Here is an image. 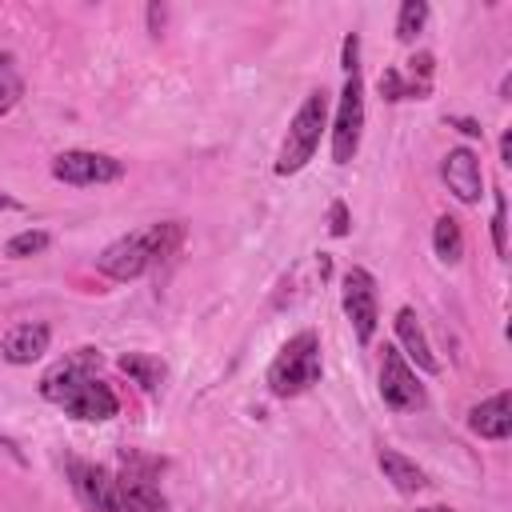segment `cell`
<instances>
[{"label": "cell", "instance_id": "7", "mask_svg": "<svg viewBox=\"0 0 512 512\" xmlns=\"http://www.w3.org/2000/svg\"><path fill=\"white\" fill-rule=\"evenodd\" d=\"M64 468H68V484H72L76 500H80L88 512H124L116 472H108V468L96 464V460H80V456H72Z\"/></svg>", "mask_w": 512, "mask_h": 512}, {"label": "cell", "instance_id": "14", "mask_svg": "<svg viewBox=\"0 0 512 512\" xmlns=\"http://www.w3.org/2000/svg\"><path fill=\"white\" fill-rule=\"evenodd\" d=\"M468 428L480 440H508V432H512V396L508 392H496V396L480 400L468 412Z\"/></svg>", "mask_w": 512, "mask_h": 512}, {"label": "cell", "instance_id": "9", "mask_svg": "<svg viewBox=\"0 0 512 512\" xmlns=\"http://www.w3.org/2000/svg\"><path fill=\"white\" fill-rule=\"evenodd\" d=\"M52 176L60 184H76V188H88V184H112L124 176V164L108 152H92V148H68L52 160Z\"/></svg>", "mask_w": 512, "mask_h": 512}, {"label": "cell", "instance_id": "15", "mask_svg": "<svg viewBox=\"0 0 512 512\" xmlns=\"http://www.w3.org/2000/svg\"><path fill=\"white\" fill-rule=\"evenodd\" d=\"M376 464H380L384 480H392V488H396V492H404V496H416L420 488H428L424 468H420L416 460H408L404 452H396V448H380Z\"/></svg>", "mask_w": 512, "mask_h": 512}, {"label": "cell", "instance_id": "19", "mask_svg": "<svg viewBox=\"0 0 512 512\" xmlns=\"http://www.w3.org/2000/svg\"><path fill=\"white\" fill-rule=\"evenodd\" d=\"M424 24H428V4L424 0H404L400 4V16H396V40L400 44H412Z\"/></svg>", "mask_w": 512, "mask_h": 512}, {"label": "cell", "instance_id": "21", "mask_svg": "<svg viewBox=\"0 0 512 512\" xmlns=\"http://www.w3.org/2000/svg\"><path fill=\"white\" fill-rule=\"evenodd\" d=\"M380 96L396 104V100H408V96H416V100H420L424 92H420V88H416L400 68H384V72H380Z\"/></svg>", "mask_w": 512, "mask_h": 512}, {"label": "cell", "instance_id": "23", "mask_svg": "<svg viewBox=\"0 0 512 512\" xmlns=\"http://www.w3.org/2000/svg\"><path fill=\"white\" fill-rule=\"evenodd\" d=\"M348 228H352L348 204H344V200H332V204H328V232H332V236H348Z\"/></svg>", "mask_w": 512, "mask_h": 512}, {"label": "cell", "instance_id": "12", "mask_svg": "<svg viewBox=\"0 0 512 512\" xmlns=\"http://www.w3.org/2000/svg\"><path fill=\"white\" fill-rule=\"evenodd\" d=\"M392 328H396V340H400V356H404L412 368L436 376V372H440V360H436V352H432V344H428V336H424L420 316H416L412 308H400L396 320H392Z\"/></svg>", "mask_w": 512, "mask_h": 512}, {"label": "cell", "instance_id": "26", "mask_svg": "<svg viewBox=\"0 0 512 512\" xmlns=\"http://www.w3.org/2000/svg\"><path fill=\"white\" fill-rule=\"evenodd\" d=\"M500 156H504V164H512V132L500 136Z\"/></svg>", "mask_w": 512, "mask_h": 512}, {"label": "cell", "instance_id": "24", "mask_svg": "<svg viewBox=\"0 0 512 512\" xmlns=\"http://www.w3.org/2000/svg\"><path fill=\"white\" fill-rule=\"evenodd\" d=\"M448 124H452V128H460V132H464V136H472V140H476V136H484V128H480L476 120H468V116H448Z\"/></svg>", "mask_w": 512, "mask_h": 512}, {"label": "cell", "instance_id": "13", "mask_svg": "<svg viewBox=\"0 0 512 512\" xmlns=\"http://www.w3.org/2000/svg\"><path fill=\"white\" fill-rule=\"evenodd\" d=\"M48 344H52V328L44 324V320H28V324H16V328H8L4 332V340H0V356L8 360V364H32V360H40L44 352H48Z\"/></svg>", "mask_w": 512, "mask_h": 512}, {"label": "cell", "instance_id": "27", "mask_svg": "<svg viewBox=\"0 0 512 512\" xmlns=\"http://www.w3.org/2000/svg\"><path fill=\"white\" fill-rule=\"evenodd\" d=\"M8 208H16V200H12V196H4V192H0V212H8Z\"/></svg>", "mask_w": 512, "mask_h": 512}, {"label": "cell", "instance_id": "10", "mask_svg": "<svg viewBox=\"0 0 512 512\" xmlns=\"http://www.w3.org/2000/svg\"><path fill=\"white\" fill-rule=\"evenodd\" d=\"M380 400L392 412L424 408V388L416 380V368L400 356V348H384V360H380Z\"/></svg>", "mask_w": 512, "mask_h": 512}, {"label": "cell", "instance_id": "8", "mask_svg": "<svg viewBox=\"0 0 512 512\" xmlns=\"http://www.w3.org/2000/svg\"><path fill=\"white\" fill-rule=\"evenodd\" d=\"M340 304H344V316L356 332L360 344H368L376 336V320H380V300H376V280L368 268H348L344 280H340Z\"/></svg>", "mask_w": 512, "mask_h": 512}, {"label": "cell", "instance_id": "1", "mask_svg": "<svg viewBox=\"0 0 512 512\" xmlns=\"http://www.w3.org/2000/svg\"><path fill=\"white\" fill-rule=\"evenodd\" d=\"M100 368V348H76L72 356H64L52 372H44L40 380V396L56 408H64L76 420H112L120 412L116 392L96 376Z\"/></svg>", "mask_w": 512, "mask_h": 512}, {"label": "cell", "instance_id": "3", "mask_svg": "<svg viewBox=\"0 0 512 512\" xmlns=\"http://www.w3.org/2000/svg\"><path fill=\"white\" fill-rule=\"evenodd\" d=\"M320 376H324V360H320V336L312 328L288 336L268 364V388L280 400L308 392L312 384H320Z\"/></svg>", "mask_w": 512, "mask_h": 512}, {"label": "cell", "instance_id": "20", "mask_svg": "<svg viewBox=\"0 0 512 512\" xmlns=\"http://www.w3.org/2000/svg\"><path fill=\"white\" fill-rule=\"evenodd\" d=\"M48 244H52V236H48L44 228H24V232H16V236L4 244V252L16 256V260H24V256H40Z\"/></svg>", "mask_w": 512, "mask_h": 512}, {"label": "cell", "instance_id": "5", "mask_svg": "<svg viewBox=\"0 0 512 512\" xmlns=\"http://www.w3.org/2000/svg\"><path fill=\"white\" fill-rule=\"evenodd\" d=\"M160 472L164 460L144 456V452H124L120 456V504L124 512H168V496L160 492Z\"/></svg>", "mask_w": 512, "mask_h": 512}, {"label": "cell", "instance_id": "17", "mask_svg": "<svg viewBox=\"0 0 512 512\" xmlns=\"http://www.w3.org/2000/svg\"><path fill=\"white\" fill-rule=\"evenodd\" d=\"M432 248H436V256L444 260V264H456L460 256H464V232H460V220L456 216H440L436 220V228H432Z\"/></svg>", "mask_w": 512, "mask_h": 512}, {"label": "cell", "instance_id": "16", "mask_svg": "<svg viewBox=\"0 0 512 512\" xmlns=\"http://www.w3.org/2000/svg\"><path fill=\"white\" fill-rule=\"evenodd\" d=\"M120 368H124L148 396H156L160 384H164V376H168L164 360H160V356H148V352H124V356H120Z\"/></svg>", "mask_w": 512, "mask_h": 512}, {"label": "cell", "instance_id": "11", "mask_svg": "<svg viewBox=\"0 0 512 512\" xmlns=\"http://www.w3.org/2000/svg\"><path fill=\"white\" fill-rule=\"evenodd\" d=\"M440 176L448 184V192L460 200V204H480V188H484V172H480V156L472 148H448L444 164H440Z\"/></svg>", "mask_w": 512, "mask_h": 512}, {"label": "cell", "instance_id": "2", "mask_svg": "<svg viewBox=\"0 0 512 512\" xmlns=\"http://www.w3.org/2000/svg\"><path fill=\"white\" fill-rule=\"evenodd\" d=\"M180 244H184V224L180 220H160V224H148L140 232H128V236L112 240L96 256V272H104L108 280L128 284V280L144 276L152 264L168 260Z\"/></svg>", "mask_w": 512, "mask_h": 512}, {"label": "cell", "instance_id": "25", "mask_svg": "<svg viewBox=\"0 0 512 512\" xmlns=\"http://www.w3.org/2000/svg\"><path fill=\"white\" fill-rule=\"evenodd\" d=\"M164 16H168V12H164L160 4H148V32H152V36H160V28H164Z\"/></svg>", "mask_w": 512, "mask_h": 512}, {"label": "cell", "instance_id": "28", "mask_svg": "<svg viewBox=\"0 0 512 512\" xmlns=\"http://www.w3.org/2000/svg\"><path fill=\"white\" fill-rule=\"evenodd\" d=\"M420 512H456V508H448V504H428V508H420Z\"/></svg>", "mask_w": 512, "mask_h": 512}, {"label": "cell", "instance_id": "22", "mask_svg": "<svg viewBox=\"0 0 512 512\" xmlns=\"http://www.w3.org/2000/svg\"><path fill=\"white\" fill-rule=\"evenodd\" d=\"M492 248H496L500 260L508 256V200H504L500 188H496V196H492Z\"/></svg>", "mask_w": 512, "mask_h": 512}, {"label": "cell", "instance_id": "6", "mask_svg": "<svg viewBox=\"0 0 512 512\" xmlns=\"http://www.w3.org/2000/svg\"><path fill=\"white\" fill-rule=\"evenodd\" d=\"M360 136H364V76L360 68H352L344 76V92H340L336 120H332V160L348 164L360 152Z\"/></svg>", "mask_w": 512, "mask_h": 512}, {"label": "cell", "instance_id": "18", "mask_svg": "<svg viewBox=\"0 0 512 512\" xmlns=\"http://www.w3.org/2000/svg\"><path fill=\"white\" fill-rule=\"evenodd\" d=\"M24 96V76L16 68L12 52H0V116H8Z\"/></svg>", "mask_w": 512, "mask_h": 512}, {"label": "cell", "instance_id": "4", "mask_svg": "<svg viewBox=\"0 0 512 512\" xmlns=\"http://www.w3.org/2000/svg\"><path fill=\"white\" fill-rule=\"evenodd\" d=\"M324 128H328V96H324V88H312V92L300 100V108H296V116H292V124H288V136H284L280 156H276V176L300 172V168L316 156Z\"/></svg>", "mask_w": 512, "mask_h": 512}]
</instances>
